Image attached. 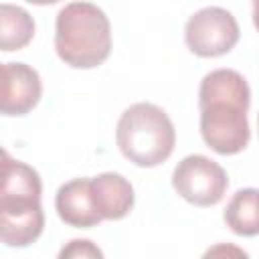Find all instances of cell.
<instances>
[{"label": "cell", "mask_w": 259, "mask_h": 259, "mask_svg": "<svg viewBox=\"0 0 259 259\" xmlns=\"http://www.w3.org/2000/svg\"><path fill=\"white\" fill-rule=\"evenodd\" d=\"M249 105L251 89L239 71L214 69L202 77L198 89L200 136L212 152L233 156L247 148Z\"/></svg>", "instance_id": "obj_1"}, {"label": "cell", "mask_w": 259, "mask_h": 259, "mask_svg": "<svg viewBox=\"0 0 259 259\" xmlns=\"http://www.w3.org/2000/svg\"><path fill=\"white\" fill-rule=\"evenodd\" d=\"M2 188H0V233L6 247H28L45 229V212L40 206L42 182L38 172L2 154Z\"/></svg>", "instance_id": "obj_2"}, {"label": "cell", "mask_w": 259, "mask_h": 259, "mask_svg": "<svg viewBox=\"0 0 259 259\" xmlns=\"http://www.w3.org/2000/svg\"><path fill=\"white\" fill-rule=\"evenodd\" d=\"M55 51L73 69H95L111 53L107 14L91 2L65 4L55 22Z\"/></svg>", "instance_id": "obj_3"}, {"label": "cell", "mask_w": 259, "mask_h": 259, "mask_svg": "<svg viewBox=\"0 0 259 259\" xmlns=\"http://www.w3.org/2000/svg\"><path fill=\"white\" fill-rule=\"evenodd\" d=\"M115 142L123 158L132 164L140 168H154L172 156L176 130L162 107L140 101L119 115Z\"/></svg>", "instance_id": "obj_4"}, {"label": "cell", "mask_w": 259, "mask_h": 259, "mask_svg": "<svg viewBox=\"0 0 259 259\" xmlns=\"http://www.w3.org/2000/svg\"><path fill=\"white\" fill-rule=\"evenodd\" d=\"M172 186L178 196L194 206H214L229 188V176L219 162L202 154H190L176 164Z\"/></svg>", "instance_id": "obj_5"}, {"label": "cell", "mask_w": 259, "mask_h": 259, "mask_svg": "<svg viewBox=\"0 0 259 259\" xmlns=\"http://www.w3.org/2000/svg\"><path fill=\"white\" fill-rule=\"evenodd\" d=\"M241 30L237 18L221 8L206 6L196 10L184 26V40L190 53L198 57H221L235 49Z\"/></svg>", "instance_id": "obj_6"}, {"label": "cell", "mask_w": 259, "mask_h": 259, "mask_svg": "<svg viewBox=\"0 0 259 259\" xmlns=\"http://www.w3.org/2000/svg\"><path fill=\"white\" fill-rule=\"evenodd\" d=\"M42 95V83L36 69L26 63H2L0 111L6 117L26 115L36 107Z\"/></svg>", "instance_id": "obj_7"}, {"label": "cell", "mask_w": 259, "mask_h": 259, "mask_svg": "<svg viewBox=\"0 0 259 259\" xmlns=\"http://www.w3.org/2000/svg\"><path fill=\"white\" fill-rule=\"evenodd\" d=\"M91 198L97 214L105 221H119L127 217L136 202L134 186L117 172H101L93 176Z\"/></svg>", "instance_id": "obj_8"}, {"label": "cell", "mask_w": 259, "mask_h": 259, "mask_svg": "<svg viewBox=\"0 0 259 259\" xmlns=\"http://www.w3.org/2000/svg\"><path fill=\"white\" fill-rule=\"evenodd\" d=\"M55 208L63 223L77 229H91L103 219L97 214L91 198V178H73L59 186Z\"/></svg>", "instance_id": "obj_9"}, {"label": "cell", "mask_w": 259, "mask_h": 259, "mask_svg": "<svg viewBox=\"0 0 259 259\" xmlns=\"http://www.w3.org/2000/svg\"><path fill=\"white\" fill-rule=\"evenodd\" d=\"M227 227L239 237L259 235V188L237 190L223 212Z\"/></svg>", "instance_id": "obj_10"}, {"label": "cell", "mask_w": 259, "mask_h": 259, "mask_svg": "<svg viewBox=\"0 0 259 259\" xmlns=\"http://www.w3.org/2000/svg\"><path fill=\"white\" fill-rule=\"evenodd\" d=\"M34 36L32 16L14 4H0V49L4 53L26 47Z\"/></svg>", "instance_id": "obj_11"}, {"label": "cell", "mask_w": 259, "mask_h": 259, "mask_svg": "<svg viewBox=\"0 0 259 259\" xmlns=\"http://www.w3.org/2000/svg\"><path fill=\"white\" fill-rule=\"evenodd\" d=\"M57 259H105L103 251L91 239H71L65 243Z\"/></svg>", "instance_id": "obj_12"}, {"label": "cell", "mask_w": 259, "mask_h": 259, "mask_svg": "<svg viewBox=\"0 0 259 259\" xmlns=\"http://www.w3.org/2000/svg\"><path fill=\"white\" fill-rule=\"evenodd\" d=\"M200 259H251V257L239 245H233V243H217V245H210L202 253Z\"/></svg>", "instance_id": "obj_13"}, {"label": "cell", "mask_w": 259, "mask_h": 259, "mask_svg": "<svg viewBox=\"0 0 259 259\" xmlns=\"http://www.w3.org/2000/svg\"><path fill=\"white\" fill-rule=\"evenodd\" d=\"M253 24H255V28L259 30V2L253 4Z\"/></svg>", "instance_id": "obj_14"}, {"label": "cell", "mask_w": 259, "mask_h": 259, "mask_svg": "<svg viewBox=\"0 0 259 259\" xmlns=\"http://www.w3.org/2000/svg\"><path fill=\"white\" fill-rule=\"evenodd\" d=\"M257 127H259V115H257Z\"/></svg>", "instance_id": "obj_15"}]
</instances>
